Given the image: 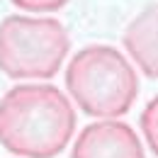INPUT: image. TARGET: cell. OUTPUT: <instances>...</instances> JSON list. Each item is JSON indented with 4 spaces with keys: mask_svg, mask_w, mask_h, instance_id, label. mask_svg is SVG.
I'll return each instance as SVG.
<instances>
[{
    "mask_svg": "<svg viewBox=\"0 0 158 158\" xmlns=\"http://www.w3.org/2000/svg\"><path fill=\"white\" fill-rule=\"evenodd\" d=\"M76 131V110L56 85H15L0 98V143L22 158H54Z\"/></svg>",
    "mask_w": 158,
    "mask_h": 158,
    "instance_id": "1",
    "label": "cell"
},
{
    "mask_svg": "<svg viewBox=\"0 0 158 158\" xmlns=\"http://www.w3.org/2000/svg\"><path fill=\"white\" fill-rule=\"evenodd\" d=\"M66 88L85 114L112 119L134 105L139 80L122 51L105 44H90L71 59Z\"/></svg>",
    "mask_w": 158,
    "mask_h": 158,
    "instance_id": "2",
    "label": "cell"
},
{
    "mask_svg": "<svg viewBox=\"0 0 158 158\" xmlns=\"http://www.w3.org/2000/svg\"><path fill=\"white\" fill-rule=\"evenodd\" d=\"M68 49V32L54 17L10 15L0 22V71L15 80L56 76Z\"/></svg>",
    "mask_w": 158,
    "mask_h": 158,
    "instance_id": "3",
    "label": "cell"
},
{
    "mask_svg": "<svg viewBox=\"0 0 158 158\" xmlns=\"http://www.w3.org/2000/svg\"><path fill=\"white\" fill-rule=\"evenodd\" d=\"M71 158H143V148L129 124L102 119L78 134Z\"/></svg>",
    "mask_w": 158,
    "mask_h": 158,
    "instance_id": "4",
    "label": "cell"
},
{
    "mask_svg": "<svg viewBox=\"0 0 158 158\" xmlns=\"http://www.w3.org/2000/svg\"><path fill=\"white\" fill-rule=\"evenodd\" d=\"M124 46L148 78H158V2L141 10L129 22Z\"/></svg>",
    "mask_w": 158,
    "mask_h": 158,
    "instance_id": "5",
    "label": "cell"
},
{
    "mask_svg": "<svg viewBox=\"0 0 158 158\" xmlns=\"http://www.w3.org/2000/svg\"><path fill=\"white\" fill-rule=\"evenodd\" d=\"M141 129H143V136L148 141V148L158 156V95L141 112Z\"/></svg>",
    "mask_w": 158,
    "mask_h": 158,
    "instance_id": "6",
    "label": "cell"
},
{
    "mask_svg": "<svg viewBox=\"0 0 158 158\" xmlns=\"http://www.w3.org/2000/svg\"><path fill=\"white\" fill-rule=\"evenodd\" d=\"M12 2L27 12H54V10L63 7L68 0H12Z\"/></svg>",
    "mask_w": 158,
    "mask_h": 158,
    "instance_id": "7",
    "label": "cell"
}]
</instances>
